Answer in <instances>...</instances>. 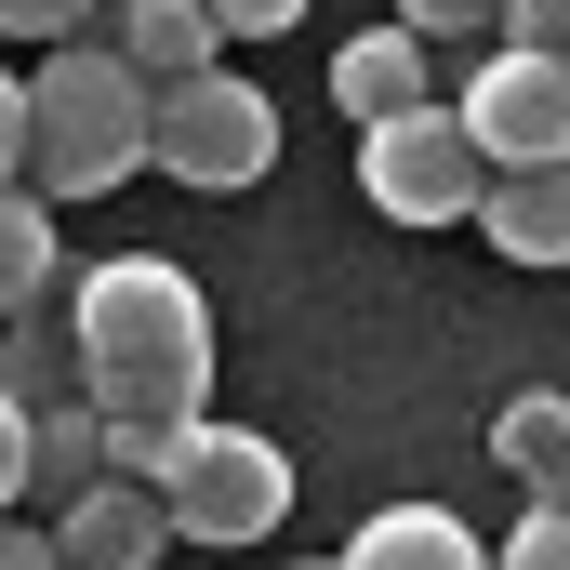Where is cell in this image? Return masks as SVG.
<instances>
[{"label": "cell", "instance_id": "obj_23", "mask_svg": "<svg viewBox=\"0 0 570 570\" xmlns=\"http://www.w3.org/2000/svg\"><path fill=\"white\" fill-rule=\"evenodd\" d=\"M544 504H570V478H558V491H544Z\"/></svg>", "mask_w": 570, "mask_h": 570}, {"label": "cell", "instance_id": "obj_10", "mask_svg": "<svg viewBox=\"0 0 570 570\" xmlns=\"http://www.w3.org/2000/svg\"><path fill=\"white\" fill-rule=\"evenodd\" d=\"M425 80H438V67H425V40H412V27H358V40L332 53V107H345L358 134H372V120H412V107H438Z\"/></svg>", "mask_w": 570, "mask_h": 570}, {"label": "cell", "instance_id": "obj_7", "mask_svg": "<svg viewBox=\"0 0 570 570\" xmlns=\"http://www.w3.org/2000/svg\"><path fill=\"white\" fill-rule=\"evenodd\" d=\"M107 53L134 67L146 94H173V80L226 67V27H213V0H107Z\"/></svg>", "mask_w": 570, "mask_h": 570}, {"label": "cell", "instance_id": "obj_20", "mask_svg": "<svg viewBox=\"0 0 570 570\" xmlns=\"http://www.w3.org/2000/svg\"><path fill=\"white\" fill-rule=\"evenodd\" d=\"M13 504H27V399L0 385V518H13Z\"/></svg>", "mask_w": 570, "mask_h": 570}, {"label": "cell", "instance_id": "obj_19", "mask_svg": "<svg viewBox=\"0 0 570 570\" xmlns=\"http://www.w3.org/2000/svg\"><path fill=\"white\" fill-rule=\"evenodd\" d=\"M491 13H504V0H399L385 27H412V40H451V27H491Z\"/></svg>", "mask_w": 570, "mask_h": 570}, {"label": "cell", "instance_id": "obj_1", "mask_svg": "<svg viewBox=\"0 0 570 570\" xmlns=\"http://www.w3.org/2000/svg\"><path fill=\"white\" fill-rule=\"evenodd\" d=\"M67 358H80L107 425H199V399H213V305H199V279L173 253H107V266H80Z\"/></svg>", "mask_w": 570, "mask_h": 570}, {"label": "cell", "instance_id": "obj_16", "mask_svg": "<svg viewBox=\"0 0 570 570\" xmlns=\"http://www.w3.org/2000/svg\"><path fill=\"white\" fill-rule=\"evenodd\" d=\"M491 27H504V53H544V67H570V0H504Z\"/></svg>", "mask_w": 570, "mask_h": 570}, {"label": "cell", "instance_id": "obj_14", "mask_svg": "<svg viewBox=\"0 0 570 570\" xmlns=\"http://www.w3.org/2000/svg\"><path fill=\"white\" fill-rule=\"evenodd\" d=\"M40 292H53V199L0 186V318H27Z\"/></svg>", "mask_w": 570, "mask_h": 570}, {"label": "cell", "instance_id": "obj_13", "mask_svg": "<svg viewBox=\"0 0 570 570\" xmlns=\"http://www.w3.org/2000/svg\"><path fill=\"white\" fill-rule=\"evenodd\" d=\"M491 464H504V478H531V504L570 478V399H558V385H531V399H504V412H491Z\"/></svg>", "mask_w": 570, "mask_h": 570}, {"label": "cell", "instance_id": "obj_24", "mask_svg": "<svg viewBox=\"0 0 570 570\" xmlns=\"http://www.w3.org/2000/svg\"><path fill=\"white\" fill-rule=\"evenodd\" d=\"M318 570H332V558H318Z\"/></svg>", "mask_w": 570, "mask_h": 570}, {"label": "cell", "instance_id": "obj_8", "mask_svg": "<svg viewBox=\"0 0 570 570\" xmlns=\"http://www.w3.org/2000/svg\"><path fill=\"white\" fill-rule=\"evenodd\" d=\"M173 544V518H159V491H134V478H94L80 504H53V558L67 570H146Z\"/></svg>", "mask_w": 570, "mask_h": 570}, {"label": "cell", "instance_id": "obj_3", "mask_svg": "<svg viewBox=\"0 0 570 570\" xmlns=\"http://www.w3.org/2000/svg\"><path fill=\"white\" fill-rule=\"evenodd\" d=\"M159 518H173L186 544H266L292 518V451L199 412V425L173 438V464H159Z\"/></svg>", "mask_w": 570, "mask_h": 570}, {"label": "cell", "instance_id": "obj_15", "mask_svg": "<svg viewBox=\"0 0 570 570\" xmlns=\"http://www.w3.org/2000/svg\"><path fill=\"white\" fill-rule=\"evenodd\" d=\"M107 0H0V40H94Z\"/></svg>", "mask_w": 570, "mask_h": 570}, {"label": "cell", "instance_id": "obj_4", "mask_svg": "<svg viewBox=\"0 0 570 570\" xmlns=\"http://www.w3.org/2000/svg\"><path fill=\"white\" fill-rule=\"evenodd\" d=\"M266 159H279V107H266L239 67H199V80L146 94V173L226 199V186H266Z\"/></svg>", "mask_w": 570, "mask_h": 570}, {"label": "cell", "instance_id": "obj_5", "mask_svg": "<svg viewBox=\"0 0 570 570\" xmlns=\"http://www.w3.org/2000/svg\"><path fill=\"white\" fill-rule=\"evenodd\" d=\"M358 186H372L385 226H464L491 173H478V146H464L451 107H412V120H372L358 134Z\"/></svg>", "mask_w": 570, "mask_h": 570}, {"label": "cell", "instance_id": "obj_18", "mask_svg": "<svg viewBox=\"0 0 570 570\" xmlns=\"http://www.w3.org/2000/svg\"><path fill=\"white\" fill-rule=\"evenodd\" d=\"M213 27H226V40H292L305 0H213Z\"/></svg>", "mask_w": 570, "mask_h": 570}, {"label": "cell", "instance_id": "obj_11", "mask_svg": "<svg viewBox=\"0 0 570 570\" xmlns=\"http://www.w3.org/2000/svg\"><path fill=\"white\" fill-rule=\"evenodd\" d=\"M332 570H491V544H478L451 504H372L358 544H345Z\"/></svg>", "mask_w": 570, "mask_h": 570}, {"label": "cell", "instance_id": "obj_21", "mask_svg": "<svg viewBox=\"0 0 570 570\" xmlns=\"http://www.w3.org/2000/svg\"><path fill=\"white\" fill-rule=\"evenodd\" d=\"M0 186H27V80L0 67Z\"/></svg>", "mask_w": 570, "mask_h": 570}, {"label": "cell", "instance_id": "obj_6", "mask_svg": "<svg viewBox=\"0 0 570 570\" xmlns=\"http://www.w3.org/2000/svg\"><path fill=\"white\" fill-rule=\"evenodd\" d=\"M451 120H464V146H478V173H558L570 159V67L491 53V67L451 94Z\"/></svg>", "mask_w": 570, "mask_h": 570}, {"label": "cell", "instance_id": "obj_9", "mask_svg": "<svg viewBox=\"0 0 570 570\" xmlns=\"http://www.w3.org/2000/svg\"><path fill=\"white\" fill-rule=\"evenodd\" d=\"M464 226H478L504 266H570V159L558 173H491Z\"/></svg>", "mask_w": 570, "mask_h": 570}, {"label": "cell", "instance_id": "obj_17", "mask_svg": "<svg viewBox=\"0 0 570 570\" xmlns=\"http://www.w3.org/2000/svg\"><path fill=\"white\" fill-rule=\"evenodd\" d=\"M491 570H570V504H531L518 531H504V558Z\"/></svg>", "mask_w": 570, "mask_h": 570}, {"label": "cell", "instance_id": "obj_12", "mask_svg": "<svg viewBox=\"0 0 570 570\" xmlns=\"http://www.w3.org/2000/svg\"><path fill=\"white\" fill-rule=\"evenodd\" d=\"M107 478V425H94V399H40L27 412V504H80Z\"/></svg>", "mask_w": 570, "mask_h": 570}, {"label": "cell", "instance_id": "obj_2", "mask_svg": "<svg viewBox=\"0 0 570 570\" xmlns=\"http://www.w3.org/2000/svg\"><path fill=\"white\" fill-rule=\"evenodd\" d=\"M146 173V80L107 40H67L27 80V199H107Z\"/></svg>", "mask_w": 570, "mask_h": 570}, {"label": "cell", "instance_id": "obj_22", "mask_svg": "<svg viewBox=\"0 0 570 570\" xmlns=\"http://www.w3.org/2000/svg\"><path fill=\"white\" fill-rule=\"evenodd\" d=\"M0 570H67V558H53V531H27V518H0Z\"/></svg>", "mask_w": 570, "mask_h": 570}]
</instances>
